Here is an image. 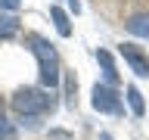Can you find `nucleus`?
<instances>
[{"label":"nucleus","instance_id":"8","mask_svg":"<svg viewBox=\"0 0 149 140\" xmlns=\"http://www.w3.org/2000/svg\"><path fill=\"white\" fill-rule=\"evenodd\" d=\"M50 16H53V25H56V31H59L62 37H68V34H72V22H68V16H65L59 6H53V9H50Z\"/></svg>","mask_w":149,"mask_h":140},{"label":"nucleus","instance_id":"4","mask_svg":"<svg viewBox=\"0 0 149 140\" xmlns=\"http://www.w3.org/2000/svg\"><path fill=\"white\" fill-rule=\"evenodd\" d=\"M121 56H124V62L134 69V75L149 78V56L143 53L137 44H121Z\"/></svg>","mask_w":149,"mask_h":140},{"label":"nucleus","instance_id":"14","mask_svg":"<svg viewBox=\"0 0 149 140\" xmlns=\"http://www.w3.org/2000/svg\"><path fill=\"white\" fill-rule=\"evenodd\" d=\"M100 140H112V137H109V134H100Z\"/></svg>","mask_w":149,"mask_h":140},{"label":"nucleus","instance_id":"2","mask_svg":"<svg viewBox=\"0 0 149 140\" xmlns=\"http://www.w3.org/2000/svg\"><path fill=\"white\" fill-rule=\"evenodd\" d=\"M13 109L22 118H34V115H44L53 109V97L47 90H37V87H22L13 93Z\"/></svg>","mask_w":149,"mask_h":140},{"label":"nucleus","instance_id":"11","mask_svg":"<svg viewBox=\"0 0 149 140\" xmlns=\"http://www.w3.org/2000/svg\"><path fill=\"white\" fill-rule=\"evenodd\" d=\"M74 90H78L74 75H65V97H68V106H74Z\"/></svg>","mask_w":149,"mask_h":140},{"label":"nucleus","instance_id":"1","mask_svg":"<svg viewBox=\"0 0 149 140\" xmlns=\"http://www.w3.org/2000/svg\"><path fill=\"white\" fill-rule=\"evenodd\" d=\"M25 44H28V50H31V53H34V59H37V69H40V84L53 90L56 84H59V78H62V65H59V53H56V47L50 44V41H44L40 34H28Z\"/></svg>","mask_w":149,"mask_h":140},{"label":"nucleus","instance_id":"9","mask_svg":"<svg viewBox=\"0 0 149 140\" xmlns=\"http://www.w3.org/2000/svg\"><path fill=\"white\" fill-rule=\"evenodd\" d=\"M19 31V19L9 13H0V37H13Z\"/></svg>","mask_w":149,"mask_h":140},{"label":"nucleus","instance_id":"3","mask_svg":"<svg viewBox=\"0 0 149 140\" xmlns=\"http://www.w3.org/2000/svg\"><path fill=\"white\" fill-rule=\"evenodd\" d=\"M90 97H93V109L96 112H109V115H121L124 112V106H121V100H118V93L112 90L109 84H93V90H90Z\"/></svg>","mask_w":149,"mask_h":140},{"label":"nucleus","instance_id":"13","mask_svg":"<svg viewBox=\"0 0 149 140\" xmlns=\"http://www.w3.org/2000/svg\"><path fill=\"white\" fill-rule=\"evenodd\" d=\"M68 9H72V13H81V3H78V0H68Z\"/></svg>","mask_w":149,"mask_h":140},{"label":"nucleus","instance_id":"6","mask_svg":"<svg viewBox=\"0 0 149 140\" xmlns=\"http://www.w3.org/2000/svg\"><path fill=\"white\" fill-rule=\"evenodd\" d=\"M124 25H127L130 34H137V37H149V13H137V16H130Z\"/></svg>","mask_w":149,"mask_h":140},{"label":"nucleus","instance_id":"5","mask_svg":"<svg viewBox=\"0 0 149 140\" xmlns=\"http://www.w3.org/2000/svg\"><path fill=\"white\" fill-rule=\"evenodd\" d=\"M96 62L102 65V78H106V84H118V69H115V62H112V53L109 50H96Z\"/></svg>","mask_w":149,"mask_h":140},{"label":"nucleus","instance_id":"10","mask_svg":"<svg viewBox=\"0 0 149 140\" xmlns=\"http://www.w3.org/2000/svg\"><path fill=\"white\" fill-rule=\"evenodd\" d=\"M0 140H16V128L6 121V112H3V103H0Z\"/></svg>","mask_w":149,"mask_h":140},{"label":"nucleus","instance_id":"12","mask_svg":"<svg viewBox=\"0 0 149 140\" xmlns=\"http://www.w3.org/2000/svg\"><path fill=\"white\" fill-rule=\"evenodd\" d=\"M22 0H0V13H16Z\"/></svg>","mask_w":149,"mask_h":140},{"label":"nucleus","instance_id":"7","mask_svg":"<svg viewBox=\"0 0 149 140\" xmlns=\"http://www.w3.org/2000/svg\"><path fill=\"white\" fill-rule=\"evenodd\" d=\"M127 106H130V112H134V115H146V103H143V93L137 90V87H134V84H127Z\"/></svg>","mask_w":149,"mask_h":140}]
</instances>
